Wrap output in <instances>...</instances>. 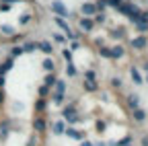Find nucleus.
I'll return each mask as SVG.
<instances>
[{
  "instance_id": "obj_11",
  "label": "nucleus",
  "mask_w": 148,
  "mask_h": 146,
  "mask_svg": "<svg viewBox=\"0 0 148 146\" xmlns=\"http://www.w3.org/2000/svg\"><path fill=\"white\" fill-rule=\"evenodd\" d=\"M82 86H84L86 93H92V90H97V88H99V84H97L95 80H84V82H82Z\"/></svg>"
},
{
  "instance_id": "obj_14",
  "label": "nucleus",
  "mask_w": 148,
  "mask_h": 146,
  "mask_svg": "<svg viewBox=\"0 0 148 146\" xmlns=\"http://www.w3.org/2000/svg\"><path fill=\"white\" fill-rule=\"evenodd\" d=\"M10 68H12V58H10V60H6V62H4L2 66H0V76H4L6 72L10 70Z\"/></svg>"
},
{
  "instance_id": "obj_34",
  "label": "nucleus",
  "mask_w": 148,
  "mask_h": 146,
  "mask_svg": "<svg viewBox=\"0 0 148 146\" xmlns=\"http://www.w3.org/2000/svg\"><path fill=\"white\" fill-rule=\"evenodd\" d=\"M95 6H97V8H105V6H107V0H99Z\"/></svg>"
},
{
  "instance_id": "obj_19",
  "label": "nucleus",
  "mask_w": 148,
  "mask_h": 146,
  "mask_svg": "<svg viewBox=\"0 0 148 146\" xmlns=\"http://www.w3.org/2000/svg\"><path fill=\"white\" fill-rule=\"evenodd\" d=\"M66 74L68 76H76V68L72 66V62H68V66H66Z\"/></svg>"
},
{
  "instance_id": "obj_4",
  "label": "nucleus",
  "mask_w": 148,
  "mask_h": 146,
  "mask_svg": "<svg viewBox=\"0 0 148 146\" xmlns=\"http://www.w3.org/2000/svg\"><path fill=\"white\" fill-rule=\"evenodd\" d=\"M33 127H35L37 134H43V132H45V119H43V117H35V119H33Z\"/></svg>"
},
{
  "instance_id": "obj_23",
  "label": "nucleus",
  "mask_w": 148,
  "mask_h": 146,
  "mask_svg": "<svg viewBox=\"0 0 148 146\" xmlns=\"http://www.w3.org/2000/svg\"><path fill=\"white\" fill-rule=\"evenodd\" d=\"M111 35L117 37V39H121V37H123V29H121V27H119V29H113V31H111Z\"/></svg>"
},
{
  "instance_id": "obj_17",
  "label": "nucleus",
  "mask_w": 148,
  "mask_h": 146,
  "mask_svg": "<svg viewBox=\"0 0 148 146\" xmlns=\"http://www.w3.org/2000/svg\"><path fill=\"white\" fill-rule=\"evenodd\" d=\"M56 93H64V90H66V82L64 80H56Z\"/></svg>"
},
{
  "instance_id": "obj_30",
  "label": "nucleus",
  "mask_w": 148,
  "mask_h": 146,
  "mask_svg": "<svg viewBox=\"0 0 148 146\" xmlns=\"http://www.w3.org/2000/svg\"><path fill=\"white\" fill-rule=\"evenodd\" d=\"M43 107H45V103H43V99H39V101H37V103H35V109H37V111H43Z\"/></svg>"
},
{
  "instance_id": "obj_28",
  "label": "nucleus",
  "mask_w": 148,
  "mask_h": 146,
  "mask_svg": "<svg viewBox=\"0 0 148 146\" xmlns=\"http://www.w3.org/2000/svg\"><path fill=\"white\" fill-rule=\"evenodd\" d=\"M62 56L66 58V62H72V51H70V49H64V51H62Z\"/></svg>"
},
{
  "instance_id": "obj_18",
  "label": "nucleus",
  "mask_w": 148,
  "mask_h": 146,
  "mask_svg": "<svg viewBox=\"0 0 148 146\" xmlns=\"http://www.w3.org/2000/svg\"><path fill=\"white\" fill-rule=\"evenodd\" d=\"M23 47V51H33V49H37V47H39V43H25V45H21Z\"/></svg>"
},
{
  "instance_id": "obj_42",
  "label": "nucleus",
  "mask_w": 148,
  "mask_h": 146,
  "mask_svg": "<svg viewBox=\"0 0 148 146\" xmlns=\"http://www.w3.org/2000/svg\"><path fill=\"white\" fill-rule=\"evenodd\" d=\"M144 80H146V82H148V74H146V78H144Z\"/></svg>"
},
{
  "instance_id": "obj_40",
  "label": "nucleus",
  "mask_w": 148,
  "mask_h": 146,
  "mask_svg": "<svg viewBox=\"0 0 148 146\" xmlns=\"http://www.w3.org/2000/svg\"><path fill=\"white\" fill-rule=\"evenodd\" d=\"M92 146H107L105 142H99V144H92Z\"/></svg>"
},
{
  "instance_id": "obj_26",
  "label": "nucleus",
  "mask_w": 148,
  "mask_h": 146,
  "mask_svg": "<svg viewBox=\"0 0 148 146\" xmlns=\"http://www.w3.org/2000/svg\"><path fill=\"white\" fill-rule=\"evenodd\" d=\"M111 86H113V88H121V78H111Z\"/></svg>"
},
{
  "instance_id": "obj_9",
  "label": "nucleus",
  "mask_w": 148,
  "mask_h": 146,
  "mask_svg": "<svg viewBox=\"0 0 148 146\" xmlns=\"http://www.w3.org/2000/svg\"><path fill=\"white\" fill-rule=\"evenodd\" d=\"M80 10H82V14L88 16V14H95V12H97V6H95V4H90V2H84V4L80 6Z\"/></svg>"
},
{
  "instance_id": "obj_10",
  "label": "nucleus",
  "mask_w": 148,
  "mask_h": 146,
  "mask_svg": "<svg viewBox=\"0 0 148 146\" xmlns=\"http://www.w3.org/2000/svg\"><path fill=\"white\" fill-rule=\"evenodd\" d=\"M64 130H66V125H64V121H56V123L51 125V132H53L56 136H62V134H64Z\"/></svg>"
},
{
  "instance_id": "obj_20",
  "label": "nucleus",
  "mask_w": 148,
  "mask_h": 146,
  "mask_svg": "<svg viewBox=\"0 0 148 146\" xmlns=\"http://www.w3.org/2000/svg\"><path fill=\"white\" fill-rule=\"evenodd\" d=\"M43 68H45V70H53V68H56V66H53V60H51V58L43 60Z\"/></svg>"
},
{
  "instance_id": "obj_21",
  "label": "nucleus",
  "mask_w": 148,
  "mask_h": 146,
  "mask_svg": "<svg viewBox=\"0 0 148 146\" xmlns=\"http://www.w3.org/2000/svg\"><path fill=\"white\" fill-rule=\"evenodd\" d=\"M62 101H64V93H53V103L56 105H60Z\"/></svg>"
},
{
  "instance_id": "obj_1",
  "label": "nucleus",
  "mask_w": 148,
  "mask_h": 146,
  "mask_svg": "<svg viewBox=\"0 0 148 146\" xmlns=\"http://www.w3.org/2000/svg\"><path fill=\"white\" fill-rule=\"evenodd\" d=\"M51 10L56 12V14H58L60 16V19H66V16H70V12H68V8L60 2V0H53V2H51Z\"/></svg>"
},
{
  "instance_id": "obj_12",
  "label": "nucleus",
  "mask_w": 148,
  "mask_h": 146,
  "mask_svg": "<svg viewBox=\"0 0 148 146\" xmlns=\"http://www.w3.org/2000/svg\"><path fill=\"white\" fill-rule=\"evenodd\" d=\"M127 105L132 107V109H136L140 105V97L138 95H127Z\"/></svg>"
},
{
  "instance_id": "obj_5",
  "label": "nucleus",
  "mask_w": 148,
  "mask_h": 146,
  "mask_svg": "<svg viewBox=\"0 0 148 146\" xmlns=\"http://www.w3.org/2000/svg\"><path fill=\"white\" fill-rule=\"evenodd\" d=\"M78 25H80V29H82L84 33H90V31H92V27H95V23H92L88 16H86V19H80V23H78Z\"/></svg>"
},
{
  "instance_id": "obj_38",
  "label": "nucleus",
  "mask_w": 148,
  "mask_h": 146,
  "mask_svg": "<svg viewBox=\"0 0 148 146\" xmlns=\"http://www.w3.org/2000/svg\"><path fill=\"white\" fill-rule=\"evenodd\" d=\"M0 101H4V90H0Z\"/></svg>"
},
{
  "instance_id": "obj_13",
  "label": "nucleus",
  "mask_w": 148,
  "mask_h": 146,
  "mask_svg": "<svg viewBox=\"0 0 148 146\" xmlns=\"http://www.w3.org/2000/svg\"><path fill=\"white\" fill-rule=\"evenodd\" d=\"M123 56V47L121 45H113L111 47V58H121Z\"/></svg>"
},
{
  "instance_id": "obj_24",
  "label": "nucleus",
  "mask_w": 148,
  "mask_h": 146,
  "mask_svg": "<svg viewBox=\"0 0 148 146\" xmlns=\"http://www.w3.org/2000/svg\"><path fill=\"white\" fill-rule=\"evenodd\" d=\"M0 31H2L4 35H12V27H10V25H2V27H0Z\"/></svg>"
},
{
  "instance_id": "obj_37",
  "label": "nucleus",
  "mask_w": 148,
  "mask_h": 146,
  "mask_svg": "<svg viewBox=\"0 0 148 146\" xmlns=\"http://www.w3.org/2000/svg\"><path fill=\"white\" fill-rule=\"evenodd\" d=\"M80 146H92V144H90L88 140H84V142H80Z\"/></svg>"
},
{
  "instance_id": "obj_16",
  "label": "nucleus",
  "mask_w": 148,
  "mask_h": 146,
  "mask_svg": "<svg viewBox=\"0 0 148 146\" xmlns=\"http://www.w3.org/2000/svg\"><path fill=\"white\" fill-rule=\"evenodd\" d=\"M56 25H58V27H60V29H62L64 33H68V31H70V27H68V25H66V23H64V21L60 19V16H56Z\"/></svg>"
},
{
  "instance_id": "obj_7",
  "label": "nucleus",
  "mask_w": 148,
  "mask_h": 146,
  "mask_svg": "<svg viewBox=\"0 0 148 146\" xmlns=\"http://www.w3.org/2000/svg\"><path fill=\"white\" fill-rule=\"evenodd\" d=\"M130 76H132L134 84H142V82H144V78H142V74H140L138 68H132V70H130Z\"/></svg>"
},
{
  "instance_id": "obj_2",
  "label": "nucleus",
  "mask_w": 148,
  "mask_h": 146,
  "mask_svg": "<svg viewBox=\"0 0 148 146\" xmlns=\"http://www.w3.org/2000/svg\"><path fill=\"white\" fill-rule=\"evenodd\" d=\"M62 115H64V119L70 121V123H76V121H78V115H76V111H74V107H66L64 111H62Z\"/></svg>"
},
{
  "instance_id": "obj_32",
  "label": "nucleus",
  "mask_w": 148,
  "mask_h": 146,
  "mask_svg": "<svg viewBox=\"0 0 148 146\" xmlns=\"http://www.w3.org/2000/svg\"><path fill=\"white\" fill-rule=\"evenodd\" d=\"M107 4H111V6H115V8H117V6L121 4V0H107Z\"/></svg>"
},
{
  "instance_id": "obj_22",
  "label": "nucleus",
  "mask_w": 148,
  "mask_h": 146,
  "mask_svg": "<svg viewBox=\"0 0 148 146\" xmlns=\"http://www.w3.org/2000/svg\"><path fill=\"white\" fill-rule=\"evenodd\" d=\"M99 53H101L103 58H111V49L109 47H99Z\"/></svg>"
},
{
  "instance_id": "obj_3",
  "label": "nucleus",
  "mask_w": 148,
  "mask_h": 146,
  "mask_svg": "<svg viewBox=\"0 0 148 146\" xmlns=\"http://www.w3.org/2000/svg\"><path fill=\"white\" fill-rule=\"evenodd\" d=\"M146 45H148V41H146L144 35H138V37L132 39V47H134V49H144Z\"/></svg>"
},
{
  "instance_id": "obj_25",
  "label": "nucleus",
  "mask_w": 148,
  "mask_h": 146,
  "mask_svg": "<svg viewBox=\"0 0 148 146\" xmlns=\"http://www.w3.org/2000/svg\"><path fill=\"white\" fill-rule=\"evenodd\" d=\"M56 80H58V78H56L53 74H51V76H47V78H45V86H53V84H56Z\"/></svg>"
},
{
  "instance_id": "obj_29",
  "label": "nucleus",
  "mask_w": 148,
  "mask_h": 146,
  "mask_svg": "<svg viewBox=\"0 0 148 146\" xmlns=\"http://www.w3.org/2000/svg\"><path fill=\"white\" fill-rule=\"evenodd\" d=\"M8 136V127L6 125H0V138H6Z\"/></svg>"
},
{
  "instance_id": "obj_35",
  "label": "nucleus",
  "mask_w": 148,
  "mask_h": 146,
  "mask_svg": "<svg viewBox=\"0 0 148 146\" xmlns=\"http://www.w3.org/2000/svg\"><path fill=\"white\" fill-rule=\"evenodd\" d=\"M29 19H31V16H29V14H25V16H21V25H25V23H29Z\"/></svg>"
},
{
  "instance_id": "obj_31",
  "label": "nucleus",
  "mask_w": 148,
  "mask_h": 146,
  "mask_svg": "<svg viewBox=\"0 0 148 146\" xmlns=\"http://www.w3.org/2000/svg\"><path fill=\"white\" fill-rule=\"evenodd\" d=\"M21 53H23V47H14V49H12V58L21 56Z\"/></svg>"
},
{
  "instance_id": "obj_41",
  "label": "nucleus",
  "mask_w": 148,
  "mask_h": 146,
  "mask_svg": "<svg viewBox=\"0 0 148 146\" xmlns=\"http://www.w3.org/2000/svg\"><path fill=\"white\" fill-rule=\"evenodd\" d=\"M144 68H146V70H148V62H144Z\"/></svg>"
},
{
  "instance_id": "obj_15",
  "label": "nucleus",
  "mask_w": 148,
  "mask_h": 146,
  "mask_svg": "<svg viewBox=\"0 0 148 146\" xmlns=\"http://www.w3.org/2000/svg\"><path fill=\"white\" fill-rule=\"evenodd\" d=\"M39 49L45 51V53H51V51H53V45H51L49 41H41V43H39Z\"/></svg>"
},
{
  "instance_id": "obj_33",
  "label": "nucleus",
  "mask_w": 148,
  "mask_h": 146,
  "mask_svg": "<svg viewBox=\"0 0 148 146\" xmlns=\"http://www.w3.org/2000/svg\"><path fill=\"white\" fill-rule=\"evenodd\" d=\"M84 76H86V80H95V72H92V70H88Z\"/></svg>"
},
{
  "instance_id": "obj_39",
  "label": "nucleus",
  "mask_w": 148,
  "mask_h": 146,
  "mask_svg": "<svg viewBox=\"0 0 148 146\" xmlns=\"http://www.w3.org/2000/svg\"><path fill=\"white\" fill-rule=\"evenodd\" d=\"M0 86H4V76H0Z\"/></svg>"
},
{
  "instance_id": "obj_27",
  "label": "nucleus",
  "mask_w": 148,
  "mask_h": 146,
  "mask_svg": "<svg viewBox=\"0 0 148 146\" xmlns=\"http://www.w3.org/2000/svg\"><path fill=\"white\" fill-rule=\"evenodd\" d=\"M136 25H138V29H140L142 33H144V31H148V23H144V21H138Z\"/></svg>"
},
{
  "instance_id": "obj_36",
  "label": "nucleus",
  "mask_w": 148,
  "mask_h": 146,
  "mask_svg": "<svg viewBox=\"0 0 148 146\" xmlns=\"http://www.w3.org/2000/svg\"><path fill=\"white\" fill-rule=\"evenodd\" d=\"M142 146H148V136H144V138H142Z\"/></svg>"
},
{
  "instance_id": "obj_8",
  "label": "nucleus",
  "mask_w": 148,
  "mask_h": 146,
  "mask_svg": "<svg viewBox=\"0 0 148 146\" xmlns=\"http://www.w3.org/2000/svg\"><path fill=\"white\" fill-rule=\"evenodd\" d=\"M132 115H134V119H136V121H144V119H146V111H144L142 107L132 109Z\"/></svg>"
},
{
  "instance_id": "obj_6",
  "label": "nucleus",
  "mask_w": 148,
  "mask_h": 146,
  "mask_svg": "<svg viewBox=\"0 0 148 146\" xmlns=\"http://www.w3.org/2000/svg\"><path fill=\"white\" fill-rule=\"evenodd\" d=\"M64 134H68V136H70V138H74V140H80V138H82V132H78L76 127H72V125H68V127H66Z\"/></svg>"
}]
</instances>
